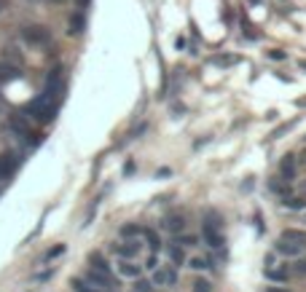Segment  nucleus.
I'll use <instances>...</instances> for the list:
<instances>
[{
	"label": "nucleus",
	"instance_id": "1",
	"mask_svg": "<svg viewBox=\"0 0 306 292\" xmlns=\"http://www.w3.org/2000/svg\"><path fill=\"white\" fill-rule=\"evenodd\" d=\"M27 115L32 121L48 123V121H54V115H57V102H54V99H46L41 94V99H35V102L27 105Z\"/></svg>",
	"mask_w": 306,
	"mask_h": 292
},
{
	"label": "nucleus",
	"instance_id": "2",
	"mask_svg": "<svg viewBox=\"0 0 306 292\" xmlns=\"http://www.w3.org/2000/svg\"><path fill=\"white\" fill-rule=\"evenodd\" d=\"M86 281H89V284H94V287H105V290H110V287H118L108 265H92V268H89V274H86Z\"/></svg>",
	"mask_w": 306,
	"mask_h": 292
},
{
	"label": "nucleus",
	"instance_id": "3",
	"mask_svg": "<svg viewBox=\"0 0 306 292\" xmlns=\"http://www.w3.org/2000/svg\"><path fill=\"white\" fill-rule=\"evenodd\" d=\"M22 38L27 40L30 46H46L48 40H51V32L46 27H41V24H30V27L22 30Z\"/></svg>",
	"mask_w": 306,
	"mask_h": 292
},
{
	"label": "nucleus",
	"instance_id": "4",
	"mask_svg": "<svg viewBox=\"0 0 306 292\" xmlns=\"http://www.w3.org/2000/svg\"><path fill=\"white\" fill-rule=\"evenodd\" d=\"M202 236H204V241H207L209 246H220L223 244V236L218 233V223H215L212 215H209V220L202 225Z\"/></svg>",
	"mask_w": 306,
	"mask_h": 292
},
{
	"label": "nucleus",
	"instance_id": "5",
	"mask_svg": "<svg viewBox=\"0 0 306 292\" xmlns=\"http://www.w3.org/2000/svg\"><path fill=\"white\" fill-rule=\"evenodd\" d=\"M19 166V155L16 153H3L0 155V180H8Z\"/></svg>",
	"mask_w": 306,
	"mask_h": 292
},
{
	"label": "nucleus",
	"instance_id": "6",
	"mask_svg": "<svg viewBox=\"0 0 306 292\" xmlns=\"http://www.w3.org/2000/svg\"><path fill=\"white\" fill-rule=\"evenodd\" d=\"M279 239L290 241V244H298L301 249H306V231H298V228H288L279 233Z\"/></svg>",
	"mask_w": 306,
	"mask_h": 292
},
{
	"label": "nucleus",
	"instance_id": "7",
	"mask_svg": "<svg viewBox=\"0 0 306 292\" xmlns=\"http://www.w3.org/2000/svg\"><path fill=\"white\" fill-rule=\"evenodd\" d=\"M19 67L16 64H8V62H3L0 59V83H6V80H14V78H19Z\"/></svg>",
	"mask_w": 306,
	"mask_h": 292
},
{
	"label": "nucleus",
	"instance_id": "8",
	"mask_svg": "<svg viewBox=\"0 0 306 292\" xmlns=\"http://www.w3.org/2000/svg\"><path fill=\"white\" fill-rule=\"evenodd\" d=\"M277 252L288 255V258H295V255H301L304 249H301L298 244H290V241H285V239H277Z\"/></svg>",
	"mask_w": 306,
	"mask_h": 292
},
{
	"label": "nucleus",
	"instance_id": "9",
	"mask_svg": "<svg viewBox=\"0 0 306 292\" xmlns=\"http://www.w3.org/2000/svg\"><path fill=\"white\" fill-rule=\"evenodd\" d=\"M177 281V276H175V271H167V268H159L156 274H153V284L164 287V284H175Z\"/></svg>",
	"mask_w": 306,
	"mask_h": 292
},
{
	"label": "nucleus",
	"instance_id": "10",
	"mask_svg": "<svg viewBox=\"0 0 306 292\" xmlns=\"http://www.w3.org/2000/svg\"><path fill=\"white\" fill-rule=\"evenodd\" d=\"M279 172H282L285 180H295V158H293V155H285V158H282Z\"/></svg>",
	"mask_w": 306,
	"mask_h": 292
},
{
	"label": "nucleus",
	"instance_id": "11",
	"mask_svg": "<svg viewBox=\"0 0 306 292\" xmlns=\"http://www.w3.org/2000/svg\"><path fill=\"white\" fill-rule=\"evenodd\" d=\"M164 228L172 231V233H177V231L185 228V217H183V215H169V217L164 220Z\"/></svg>",
	"mask_w": 306,
	"mask_h": 292
},
{
	"label": "nucleus",
	"instance_id": "12",
	"mask_svg": "<svg viewBox=\"0 0 306 292\" xmlns=\"http://www.w3.org/2000/svg\"><path fill=\"white\" fill-rule=\"evenodd\" d=\"M137 252H140V244H137V241H129V244L118 246V255H121V258H134Z\"/></svg>",
	"mask_w": 306,
	"mask_h": 292
},
{
	"label": "nucleus",
	"instance_id": "13",
	"mask_svg": "<svg viewBox=\"0 0 306 292\" xmlns=\"http://www.w3.org/2000/svg\"><path fill=\"white\" fill-rule=\"evenodd\" d=\"M118 271H121L124 276H132V279H137V276H140V265H134V263H127V260H124L121 265H118Z\"/></svg>",
	"mask_w": 306,
	"mask_h": 292
},
{
	"label": "nucleus",
	"instance_id": "14",
	"mask_svg": "<svg viewBox=\"0 0 306 292\" xmlns=\"http://www.w3.org/2000/svg\"><path fill=\"white\" fill-rule=\"evenodd\" d=\"M237 62H239V57H212V64H218V67H231Z\"/></svg>",
	"mask_w": 306,
	"mask_h": 292
},
{
	"label": "nucleus",
	"instance_id": "15",
	"mask_svg": "<svg viewBox=\"0 0 306 292\" xmlns=\"http://www.w3.org/2000/svg\"><path fill=\"white\" fill-rule=\"evenodd\" d=\"M169 255H172V263L175 265H183L185 255H183V249H180V246H169Z\"/></svg>",
	"mask_w": 306,
	"mask_h": 292
},
{
	"label": "nucleus",
	"instance_id": "16",
	"mask_svg": "<svg viewBox=\"0 0 306 292\" xmlns=\"http://www.w3.org/2000/svg\"><path fill=\"white\" fill-rule=\"evenodd\" d=\"M288 274H290L288 268H279V271H266V276H269V279H274V281H285V279H288Z\"/></svg>",
	"mask_w": 306,
	"mask_h": 292
},
{
	"label": "nucleus",
	"instance_id": "17",
	"mask_svg": "<svg viewBox=\"0 0 306 292\" xmlns=\"http://www.w3.org/2000/svg\"><path fill=\"white\" fill-rule=\"evenodd\" d=\"M193 292H212V284L207 279H196L193 281Z\"/></svg>",
	"mask_w": 306,
	"mask_h": 292
},
{
	"label": "nucleus",
	"instance_id": "18",
	"mask_svg": "<svg viewBox=\"0 0 306 292\" xmlns=\"http://www.w3.org/2000/svg\"><path fill=\"white\" fill-rule=\"evenodd\" d=\"M143 233H145V239H148L150 249H153V252H156V249H159V244H161V241H159V236L153 233V231H143Z\"/></svg>",
	"mask_w": 306,
	"mask_h": 292
},
{
	"label": "nucleus",
	"instance_id": "19",
	"mask_svg": "<svg viewBox=\"0 0 306 292\" xmlns=\"http://www.w3.org/2000/svg\"><path fill=\"white\" fill-rule=\"evenodd\" d=\"M143 233V228H137V225H124L121 228V236H140Z\"/></svg>",
	"mask_w": 306,
	"mask_h": 292
},
{
	"label": "nucleus",
	"instance_id": "20",
	"mask_svg": "<svg viewBox=\"0 0 306 292\" xmlns=\"http://www.w3.org/2000/svg\"><path fill=\"white\" fill-rule=\"evenodd\" d=\"M293 274H298V276H306V258H301L298 263L293 265Z\"/></svg>",
	"mask_w": 306,
	"mask_h": 292
},
{
	"label": "nucleus",
	"instance_id": "21",
	"mask_svg": "<svg viewBox=\"0 0 306 292\" xmlns=\"http://www.w3.org/2000/svg\"><path fill=\"white\" fill-rule=\"evenodd\" d=\"M269 57H272L274 62H282V59H288V54H285L282 48H272V51H269Z\"/></svg>",
	"mask_w": 306,
	"mask_h": 292
},
{
	"label": "nucleus",
	"instance_id": "22",
	"mask_svg": "<svg viewBox=\"0 0 306 292\" xmlns=\"http://www.w3.org/2000/svg\"><path fill=\"white\" fill-rule=\"evenodd\" d=\"M70 32H81V27H83V16H73V22H70Z\"/></svg>",
	"mask_w": 306,
	"mask_h": 292
},
{
	"label": "nucleus",
	"instance_id": "23",
	"mask_svg": "<svg viewBox=\"0 0 306 292\" xmlns=\"http://www.w3.org/2000/svg\"><path fill=\"white\" fill-rule=\"evenodd\" d=\"M191 268H209V265H207V260H202V258H193V260H191Z\"/></svg>",
	"mask_w": 306,
	"mask_h": 292
},
{
	"label": "nucleus",
	"instance_id": "24",
	"mask_svg": "<svg viewBox=\"0 0 306 292\" xmlns=\"http://www.w3.org/2000/svg\"><path fill=\"white\" fill-rule=\"evenodd\" d=\"M177 244H188V246H193V244H196V239H193V236H183V239H180V236H177Z\"/></svg>",
	"mask_w": 306,
	"mask_h": 292
},
{
	"label": "nucleus",
	"instance_id": "25",
	"mask_svg": "<svg viewBox=\"0 0 306 292\" xmlns=\"http://www.w3.org/2000/svg\"><path fill=\"white\" fill-rule=\"evenodd\" d=\"M285 204H288L290 209H298V206H304V199H290V201H285Z\"/></svg>",
	"mask_w": 306,
	"mask_h": 292
},
{
	"label": "nucleus",
	"instance_id": "26",
	"mask_svg": "<svg viewBox=\"0 0 306 292\" xmlns=\"http://www.w3.org/2000/svg\"><path fill=\"white\" fill-rule=\"evenodd\" d=\"M266 292H288V290H282V287H269Z\"/></svg>",
	"mask_w": 306,
	"mask_h": 292
},
{
	"label": "nucleus",
	"instance_id": "27",
	"mask_svg": "<svg viewBox=\"0 0 306 292\" xmlns=\"http://www.w3.org/2000/svg\"><path fill=\"white\" fill-rule=\"evenodd\" d=\"M298 108H306V97H304V99H298Z\"/></svg>",
	"mask_w": 306,
	"mask_h": 292
},
{
	"label": "nucleus",
	"instance_id": "28",
	"mask_svg": "<svg viewBox=\"0 0 306 292\" xmlns=\"http://www.w3.org/2000/svg\"><path fill=\"white\" fill-rule=\"evenodd\" d=\"M301 70H306V59H301Z\"/></svg>",
	"mask_w": 306,
	"mask_h": 292
},
{
	"label": "nucleus",
	"instance_id": "29",
	"mask_svg": "<svg viewBox=\"0 0 306 292\" xmlns=\"http://www.w3.org/2000/svg\"><path fill=\"white\" fill-rule=\"evenodd\" d=\"M43 3H62V0H43Z\"/></svg>",
	"mask_w": 306,
	"mask_h": 292
},
{
	"label": "nucleus",
	"instance_id": "30",
	"mask_svg": "<svg viewBox=\"0 0 306 292\" xmlns=\"http://www.w3.org/2000/svg\"><path fill=\"white\" fill-rule=\"evenodd\" d=\"M3 6H6V3H3V0H0V11H3Z\"/></svg>",
	"mask_w": 306,
	"mask_h": 292
},
{
	"label": "nucleus",
	"instance_id": "31",
	"mask_svg": "<svg viewBox=\"0 0 306 292\" xmlns=\"http://www.w3.org/2000/svg\"><path fill=\"white\" fill-rule=\"evenodd\" d=\"M0 110H3V105H0Z\"/></svg>",
	"mask_w": 306,
	"mask_h": 292
}]
</instances>
